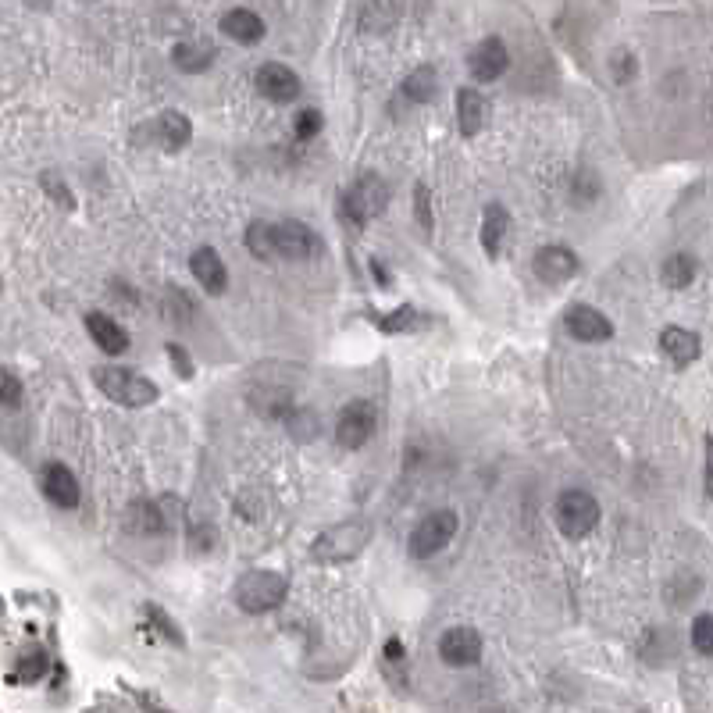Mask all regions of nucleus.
<instances>
[{
  "mask_svg": "<svg viewBox=\"0 0 713 713\" xmlns=\"http://www.w3.org/2000/svg\"><path fill=\"white\" fill-rule=\"evenodd\" d=\"M507 236H510V214L503 211V204H489L482 218V246L492 261L503 254V239Z\"/></svg>",
  "mask_w": 713,
  "mask_h": 713,
  "instance_id": "nucleus-20",
  "label": "nucleus"
},
{
  "mask_svg": "<svg viewBox=\"0 0 713 713\" xmlns=\"http://www.w3.org/2000/svg\"><path fill=\"white\" fill-rule=\"evenodd\" d=\"M706 492L713 496V443H706Z\"/></svg>",
  "mask_w": 713,
  "mask_h": 713,
  "instance_id": "nucleus-39",
  "label": "nucleus"
},
{
  "mask_svg": "<svg viewBox=\"0 0 713 713\" xmlns=\"http://www.w3.org/2000/svg\"><path fill=\"white\" fill-rule=\"evenodd\" d=\"M193 136V125L182 111H168V115L157 118V143L164 150H182Z\"/></svg>",
  "mask_w": 713,
  "mask_h": 713,
  "instance_id": "nucleus-21",
  "label": "nucleus"
},
{
  "mask_svg": "<svg viewBox=\"0 0 713 713\" xmlns=\"http://www.w3.org/2000/svg\"><path fill=\"white\" fill-rule=\"evenodd\" d=\"M222 33L229 40L243 43V47H254V43L264 40V18L254 15L250 8H232L222 15Z\"/></svg>",
  "mask_w": 713,
  "mask_h": 713,
  "instance_id": "nucleus-16",
  "label": "nucleus"
},
{
  "mask_svg": "<svg viewBox=\"0 0 713 713\" xmlns=\"http://www.w3.org/2000/svg\"><path fill=\"white\" fill-rule=\"evenodd\" d=\"M378 328H386V332H410V328L421 325V314L414 307H400V311L386 314V318H375Z\"/></svg>",
  "mask_w": 713,
  "mask_h": 713,
  "instance_id": "nucleus-29",
  "label": "nucleus"
},
{
  "mask_svg": "<svg viewBox=\"0 0 713 713\" xmlns=\"http://www.w3.org/2000/svg\"><path fill=\"white\" fill-rule=\"evenodd\" d=\"M350 197L357 200V207H361L368 218H375V214H382L389 207V186L382 175L364 172L361 179H357V186L350 189Z\"/></svg>",
  "mask_w": 713,
  "mask_h": 713,
  "instance_id": "nucleus-18",
  "label": "nucleus"
},
{
  "mask_svg": "<svg viewBox=\"0 0 713 713\" xmlns=\"http://www.w3.org/2000/svg\"><path fill=\"white\" fill-rule=\"evenodd\" d=\"M382 653H386V664L396 667V671L403 674V667H407V649H403V642L400 639H389Z\"/></svg>",
  "mask_w": 713,
  "mask_h": 713,
  "instance_id": "nucleus-36",
  "label": "nucleus"
},
{
  "mask_svg": "<svg viewBox=\"0 0 713 713\" xmlns=\"http://www.w3.org/2000/svg\"><path fill=\"white\" fill-rule=\"evenodd\" d=\"M457 535V514L453 510H432L425 521H418V528L410 532V557L428 560L435 553H443L450 546V539Z\"/></svg>",
  "mask_w": 713,
  "mask_h": 713,
  "instance_id": "nucleus-5",
  "label": "nucleus"
},
{
  "mask_svg": "<svg viewBox=\"0 0 713 713\" xmlns=\"http://www.w3.org/2000/svg\"><path fill=\"white\" fill-rule=\"evenodd\" d=\"M168 357H172V364L179 368V375L182 378H193V364H189V357L182 353V346L179 343H168Z\"/></svg>",
  "mask_w": 713,
  "mask_h": 713,
  "instance_id": "nucleus-37",
  "label": "nucleus"
},
{
  "mask_svg": "<svg viewBox=\"0 0 713 713\" xmlns=\"http://www.w3.org/2000/svg\"><path fill=\"white\" fill-rule=\"evenodd\" d=\"M43 193H47V197H58L61 207H75V197L68 193L65 182H61L54 172H43Z\"/></svg>",
  "mask_w": 713,
  "mask_h": 713,
  "instance_id": "nucleus-34",
  "label": "nucleus"
},
{
  "mask_svg": "<svg viewBox=\"0 0 713 713\" xmlns=\"http://www.w3.org/2000/svg\"><path fill=\"white\" fill-rule=\"evenodd\" d=\"M254 86L261 90V97L275 100V104H289V100L300 97V75L293 68L279 65V61H268V65L257 68Z\"/></svg>",
  "mask_w": 713,
  "mask_h": 713,
  "instance_id": "nucleus-9",
  "label": "nucleus"
},
{
  "mask_svg": "<svg viewBox=\"0 0 713 713\" xmlns=\"http://www.w3.org/2000/svg\"><path fill=\"white\" fill-rule=\"evenodd\" d=\"M403 97L407 100H414V104H428V100L439 93V72H435L432 65H421V68H414V72L403 79Z\"/></svg>",
  "mask_w": 713,
  "mask_h": 713,
  "instance_id": "nucleus-22",
  "label": "nucleus"
},
{
  "mask_svg": "<svg viewBox=\"0 0 713 713\" xmlns=\"http://www.w3.org/2000/svg\"><path fill=\"white\" fill-rule=\"evenodd\" d=\"M246 250L257 257V261H275V232H271L268 222H254L246 229Z\"/></svg>",
  "mask_w": 713,
  "mask_h": 713,
  "instance_id": "nucleus-26",
  "label": "nucleus"
},
{
  "mask_svg": "<svg viewBox=\"0 0 713 713\" xmlns=\"http://www.w3.org/2000/svg\"><path fill=\"white\" fill-rule=\"evenodd\" d=\"M375 428H378L375 403L350 400L343 410H339L336 439H339V446H346V450H361V446H368V439L375 435Z\"/></svg>",
  "mask_w": 713,
  "mask_h": 713,
  "instance_id": "nucleus-6",
  "label": "nucleus"
},
{
  "mask_svg": "<svg viewBox=\"0 0 713 713\" xmlns=\"http://www.w3.org/2000/svg\"><path fill=\"white\" fill-rule=\"evenodd\" d=\"M599 525V503L592 492L585 489H567L557 500V528L567 539H585L592 528Z\"/></svg>",
  "mask_w": 713,
  "mask_h": 713,
  "instance_id": "nucleus-4",
  "label": "nucleus"
},
{
  "mask_svg": "<svg viewBox=\"0 0 713 713\" xmlns=\"http://www.w3.org/2000/svg\"><path fill=\"white\" fill-rule=\"evenodd\" d=\"M22 400H25V393H22V386H18V378L11 375V371H4L0 375V403L8 410H15V407H22Z\"/></svg>",
  "mask_w": 713,
  "mask_h": 713,
  "instance_id": "nucleus-32",
  "label": "nucleus"
},
{
  "mask_svg": "<svg viewBox=\"0 0 713 713\" xmlns=\"http://www.w3.org/2000/svg\"><path fill=\"white\" fill-rule=\"evenodd\" d=\"M428 200H432V197H428L425 186L414 189V214H418V225L425 232H432V207H428Z\"/></svg>",
  "mask_w": 713,
  "mask_h": 713,
  "instance_id": "nucleus-35",
  "label": "nucleus"
},
{
  "mask_svg": "<svg viewBox=\"0 0 713 713\" xmlns=\"http://www.w3.org/2000/svg\"><path fill=\"white\" fill-rule=\"evenodd\" d=\"M143 614H147V621L154 624V628H157V635H161V639H172L175 646H182V632H179V624H175L172 617L164 614L161 607H154V603H147V607H143Z\"/></svg>",
  "mask_w": 713,
  "mask_h": 713,
  "instance_id": "nucleus-28",
  "label": "nucleus"
},
{
  "mask_svg": "<svg viewBox=\"0 0 713 713\" xmlns=\"http://www.w3.org/2000/svg\"><path fill=\"white\" fill-rule=\"evenodd\" d=\"M189 268H193L197 282L211 296H222L225 289H229V271H225V261L218 257V250H211V246H200L197 254L189 257Z\"/></svg>",
  "mask_w": 713,
  "mask_h": 713,
  "instance_id": "nucleus-13",
  "label": "nucleus"
},
{
  "mask_svg": "<svg viewBox=\"0 0 713 713\" xmlns=\"http://www.w3.org/2000/svg\"><path fill=\"white\" fill-rule=\"evenodd\" d=\"M93 382L104 396H111L122 407H150L157 403V386L150 378L136 375L129 368H115V364H100L93 368Z\"/></svg>",
  "mask_w": 713,
  "mask_h": 713,
  "instance_id": "nucleus-2",
  "label": "nucleus"
},
{
  "mask_svg": "<svg viewBox=\"0 0 713 713\" xmlns=\"http://www.w3.org/2000/svg\"><path fill=\"white\" fill-rule=\"evenodd\" d=\"M86 328H90L93 343H97L104 353H111V357L129 350V332H125L115 318H107V314H100V311H90L86 314Z\"/></svg>",
  "mask_w": 713,
  "mask_h": 713,
  "instance_id": "nucleus-17",
  "label": "nucleus"
},
{
  "mask_svg": "<svg viewBox=\"0 0 713 713\" xmlns=\"http://www.w3.org/2000/svg\"><path fill=\"white\" fill-rule=\"evenodd\" d=\"M289 596V582L286 574L279 571H250L239 578L236 585V603L246 614H271L279 610Z\"/></svg>",
  "mask_w": 713,
  "mask_h": 713,
  "instance_id": "nucleus-3",
  "label": "nucleus"
},
{
  "mask_svg": "<svg viewBox=\"0 0 713 713\" xmlns=\"http://www.w3.org/2000/svg\"><path fill=\"white\" fill-rule=\"evenodd\" d=\"M692 646H696V653L713 656V614H699L692 621Z\"/></svg>",
  "mask_w": 713,
  "mask_h": 713,
  "instance_id": "nucleus-30",
  "label": "nucleus"
},
{
  "mask_svg": "<svg viewBox=\"0 0 713 713\" xmlns=\"http://www.w3.org/2000/svg\"><path fill=\"white\" fill-rule=\"evenodd\" d=\"M632 75H635V58L632 54H617L614 58V79L624 82V79H632Z\"/></svg>",
  "mask_w": 713,
  "mask_h": 713,
  "instance_id": "nucleus-38",
  "label": "nucleus"
},
{
  "mask_svg": "<svg viewBox=\"0 0 713 713\" xmlns=\"http://www.w3.org/2000/svg\"><path fill=\"white\" fill-rule=\"evenodd\" d=\"M660 350L671 357L678 368H685V364H692L699 357V336L696 332H689V328H681V325H671V328H664L660 332Z\"/></svg>",
  "mask_w": 713,
  "mask_h": 713,
  "instance_id": "nucleus-19",
  "label": "nucleus"
},
{
  "mask_svg": "<svg viewBox=\"0 0 713 713\" xmlns=\"http://www.w3.org/2000/svg\"><path fill=\"white\" fill-rule=\"evenodd\" d=\"M129 532H140V535H157L168 528V517H164V503H136L129 507Z\"/></svg>",
  "mask_w": 713,
  "mask_h": 713,
  "instance_id": "nucleus-24",
  "label": "nucleus"
},
{
  "mask_svg": "<svg viewBox=\"0 0 713 713\" xmlns=\"http://www.w3.org/2000/svg\"><path fill=\"white\" fill-rule=\"evenodd\" d=\"M172 61H175V68L179 72H204L207 65L214 61V47L211 43H204V40H186V43H179V47L172 50Z\"/></svg>",
  "mask_w": 713,
  "mask_h": 713,
  "instance_id": "nucleus-23",
  "label": "nucleus"
},
{
  "mask_svg": "<svg viewBox=\"0 0 713 713\" xmlns=\"http://www.w3.org/2000/svg\"><path fill=\"white\" fill-rule=\"evenodd\" d=\"M293 132H296V140H314L321 132V111H314V107H307V111H300L296 115V125H293Z\"/></svg>",
  "mask_w": 713,
  "mask_h": 713,
  "instance_id": "nucleus-31",
  "label": "nucleus"
},
{
  "mask_svg": "<svg viewBox=\"0 0 713 713\" xmlns=\"http://www.w3.org/2000/svg\"><path fill=\"white\" fill-rule=\"evenodd\" d=\"M271 232H275V254L286 257V261H307V257H318L321 250H325L318 232H314L311 225L296 222V218L271 225Z\"/></svg>",
  "mask_w": 713,
  "mask_h": 713,
  "instance_id": "nucleus-7",
  "label": "nucleus"
},
{
  "mask_svg": "<svg viewBox=\"0 0 713 713\" xmlns=\"http://www.w3.org/2000/svg\"><path fill=\"white\" fill-rule=\"evenodd\" d=\"M47 671H50V656L43 653V649H33V653H25L22 660H18L15 681H40Z\"/></svg>",
  "mask_w": 713,
  "mask_h": 713,
  "instance_id": "nucleus-27",
  "label": "nucleus"
},
{
  "mask_svg": "<svg viewBox=\"0 0 713 713\" xmlns=\"http://www.w3.org/2000/svg\"><path fill=\"white\" fill-rule=\"evenodd\" d=\"M535 275L546 286H564L567 279L578 275V257L567 246H542L539 254H535Z\"/></svg>",
  "mask_w": 713,
  "mask_h": 713,
  "instance_id": "nucleus-11",
  "label": "nucleus"
},
{
  "mask_svg": "<svg viewBox=\"0 0 713 713\" xmlns=\"http://www.w3.org/2000/svg\"><path fill=\"white\" fill-rule=\"evenodd\" d=\"M489 115H492V104L482 90L464 86V90L457 93V118H460V132H464V136H478V132L489 125Z\"/></svg>",
  "mask_w": 713,
  "mask_h": 713,
  "instance_id": "nucleus-14",
  "label": "nucleus"
},
{
  "mask_svg": "<svg viewBox=\"0 0 713 713\" xmlns=\"http://www.w3.org/2000/svg\"><path fill=\"white\" fill-rule=\"evenodd\" d=\"M339 218H343L350 229H364V225H368V214L357 207V200H353L350 193H343V197H339Z\"/></svg>",
  "mask_w": 713,
  "mask_h": 713,
  "instance_id": "nucleus-33",
  "label": "nucleus"
},
{
  "mask_svg": "<svg viewBox=\"0 0 713 713\" xmlns=\"http://www.w3.org/2000/svg\"><path fill=\"white\" fill-rule=\"evenodd\" d=\"M507 65H510V54H507V47H503V40H496V36L478 43L468 58V68H471V75H475V82H496L503 72H507Z\"/></svg>",
  "mask_w": 713,
  "mask_h": 713,
  "instance_id": "nucleus-12",
  "label": "nucleus"
},
{
  "mask_svg": "<svg viewBox=\"0 0 713 713\" xmlns=\"http://www.w3.org/2000/svg\"><path fill=\"white\" fill-rule=\"evenodd\" d=\"M439 656L443 664L450 667H471L482 660V635L471 628V624H457L450 632H443L439 639Z\"/></svg>",
  "mask_w": 713,
  "mask_h": 713,
  "instance_id": "nucleus-8",
  "label": "nucleus"
},
{
  "mask_svg": "<svg viewBox=\"0 0 713 713\" xmlns=\"http://www.w3.org/2000/svg\"><path fill=\"white\" fill-rule=\"evenodd\" d=\"M564 325L567 332H571L574 339H582V343H607V339L614 336V325H610L607 314L585 304L571 307V311L564 314Z\"/></svg>",
  "mask_w": 713,
  "mask_h": 713,
  "instance_id": "nucleus-10",
  "label": "nucleus"
},
{
  "mask_svg": "<svg viewBox=\"0 0 713 713\" xmlns=\"http://www.w3.org/2000/svg\"><path fill=\"white\" fill-rule=\"evenodd\" d=\"M43 492H47V500L54 503V507H65V510L79 507V482H75V475L65 464H47V468H43Z\"/></svg>",
  "mask_w": 713,
  "mask_h": 713,
  "instance_id": "nucleus-15",
  "label": "nucleus"
},
{
  "mask_svg": "<svg viewBox=\"0 0 713 713\" xmlns=\"http://www.w3.org/2000/svg\"><path fill=\"white\" fill-rule=\"evenodd\" d=\"M667 289H689V282L696 279V261L689 254H674L664 261V271H660Z\"/></svg>",
  "mask_w": 713,
  "mask_h": 713,
  "instance_id": "nucleus-25",
  "label": "nucleus"
},
{
  "mask_svg": "<svg viewBox=\"0 0 713 713\" xmlns=\"http://www.w3.org/2000/svg\"><path fill=\"white\" fill-rule=\"evenodd\" d=\"M368 542H371V525L361 521V517H350V521H339V525L325 528V532L311 542V557L318 560V564H346V560L361 557Z\"/></svg>",
  "mask_w": 713,
  "mask_h": 713,
  "instance_id": "nucleus-1",
  "label": "nucleus"
}]
</instances>
